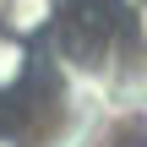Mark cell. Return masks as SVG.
<instances>
[{"label": "cell", "mask_w": 147, "mask_h": 147, "mask_svg": "<svg viewBox=\"0 0 147 147\" xmlns=\"http://www.w3.org/2000/svg\"><path fill=\"white\" fill-rule=\"evenodd\" d=\"M55 22V0H0V33H11V38H33V33H44Z\"/></svg>", "instance_id": "cell-1"}, {"label": "cell", "mask_w": 147, "mask_h": 147, "mask_svg": "<svg viewBox=\"0 0 147 147\" xmlns=\"http://www.w3.org/2000/svg\"><path fill=\"white\" fill-rule=\"evenodd\" d=\"M22 76H27V44L11 38V33H0V93H11Z\"/></svg>", "instance_id": "cell-2"}, {"label": "cell", "mask_w": 147, "mask_h": 147, "mask_svg": "<svg viewBox=\"0 0 147 147\" xmlns=\"http://www.w3.org/2000/svg\"><path fill=\"white\" fill-rule=\"evenodd\" d=\"M142 44H147V5H142Z\"/></svg>", "instance_id": "cell-3"}]
</instances>
